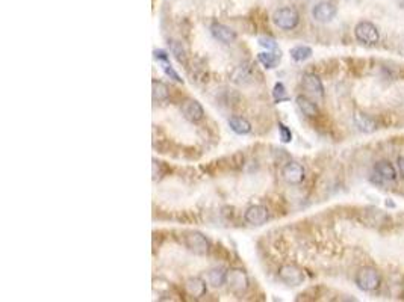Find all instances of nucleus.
<instances>
[{
	"label": "nucleus",
	"instance_id": "obj_17",
	"mask_svg": "<svg viewBox=\"0 0 404 302\" xmlns=\"http://www.w3.org/2000/svg\"><path fill=\"white\" fill-rule=\"evenodd\" d=\"M229 127L233 133L239 135V136H244V135H249L252 132V124L249 119L243 118V116H230L229 118Z\"/></svg>",
	"mask_w": 404,
	"mask_h": 302
},
{
	"label": "nucleus",
	"instance_id": "obj_16",
	"mask_svg": "<svg viewBox=\"0 0 404 302\" xmlns=\"http://www.w3.org/2000/svg\"><path fill=\"white\" fill-rule=\"evenodd\" d=\"M295 103H297V107L300 109V112L303 115H306L307 118H315V116L319 115V109H318L316 103L313 100H310L309 97H306V96H297Z\"/></svg>",
	"mask_w": 404,
	"mask_h": 302
},
{
	"label": "nucleus",
	"instance_id": "obj_9",
	"mask_svg": "<svg viewBox=\"0 0 404 302\" xmlns=\"http://www.w3.org/2000/svg\"><path fill=\"white\" fill-rule=\"evenodd\" d=\"M282 177L289 185H300V183H303L306 172H304V168L299 162H288L282 168Z\"/></svg>",
	"mask_w": 404,
	"mask_h": 302
},
{
	"label": "nucleus",
	"instance_id": "obj_4",
	"mask_svg": "<svg viewBox=\"0 0 404 302\" xmlns=\"http://www.w3.org/2000/svg\"><path fill=\"white\" fill-rule=\"evenodd\" d=\"M354 37L365 46H375L380 41V32L371 21H360L354 27Z\"/></svg>",
	"mask_w": 404,
	"mask_h": 302
},
{
	"label": "nucleus",
	"instance_id": "obj_22",
	"mask_svg": "<svg viewBox=\"0 0 404 302\" xmlns=\"http://www.w3.org/2000/svg\"><path fill=\"white\" fill-rule=\"evenodd\" d=\"M289 54L295 62H304L313 54V50L309 46H295L289 50Z\"/></svg>",
	"mask_w": 404,
	"mask_h": 302
},
{
	"label": "nucleus",
	"instance_id": "obj_20",
	"mask_svg": "<svg viewBox=\"0 0 404 302\" xmlns=\"http://www.w3.org/2000/svg\"><path fill=\"white\" fill-rule=\"evenodd\" d=\"M227 280V270L224 267H212L207 270V283L212 287H223Z\"/></svg>",
	"mask_w": 404,
	"mask_h": 302
},
{
	"label": "nucleus",
	"instance_id": "obj_2",
	"mask_svg": "<svg viewBox=\"0 0 404 302\" xmlns=\"http://www.w3.org/2000/svg\"><path fill=\"white\" fill-rule=\"evenodd\" d=\"M273 23L282 31H292L300 23V14L292 6H283L273 14Z\"/></svg>",
	"mask_w": 404,
	"mask_h": 302
},
{
	"label": "nucleus",
	"instance_id": "obj_27",
	"mask_svg": "<svg viewBox=\"0 0 404 302\" xmlns=\"http://www.w3.org/2000/svg\"><path fill=\"white\" fill-rule=\"evenodd\" d=\"M257 43H259V46H260V47H263L265 50H268V51L279 50L276 40H273V38H270V37H260V38L257 40Z\"/></svg>",
	"mask_w": 404,
	"mask_h": 302
},
{
	"label": "nucleus",
	"instance_id": "obj_25",
	"mask_svg": "<svg viewBox=\"0 0 404 302\" xmlns=\"http://www.w3.org/2000/svg\"><path fill=\"white\" fill-rule=\"evenodd\" d=\"M160 65H162V70H164V73L170 77V79H173V80H176V82H179V83H182L183 80L180 79V76L177 74V71L171 67V64H170V59H167V61H160Z\"/></svg>",
	"mask_w": 404,
	"mask_h": 302
},
{
	"label": "nucleus",
	"instance_id": "obj_11",
	"mask_svg": "<svg viewBox=\"0 0 404 302\" xmlns=\"http://www.w3.org/2000/svg\"><path fill=\"white\" fill-rule=\"evenodd\" d=\"M182 113L191 123H200L204 118V109L197 100H185L182 103Z\"/></svg>",
	"mask_w": 404,
	"mask_h": 302
},
{
	"label": "nucleus",
	"instance_id": "obj_28",
	"mask_svg": "<svg viewBox=\"0 0 404 302\" xmlns=\"http://www.w3.org/2000/svg\"><path fill=\"white\" fill-rule=\"evenodd\" d=\"M397 166H398V171H400L401 177H404V157L403 156H400V157H398V160H397Z\"/></svg>",
	"mask_w": 404,
	"mask_h": 302
},
{
	"label": "nucleus",
	"instance_id": "obj_8",
	"mask_svg": "<svg viewBox=\"0 0 404 302\" xmlns=\"http://www.w3.org/2000/svg\"><path fill=\"white\" fill-rule=\"evenodd\" d=\"M268 219H270V212L262 204H253L250 207H247L244 212V221L253 227H260L266 224Z\"/></svg>",
	"mask_w": 404,
	"mask_h": 302
},
{
	"label": "nucleus",
	"instance_id": "obj_14",
	"mask_svg": "<svg viewBox=\"0 0 404 302\" xmlns=\"http://www.w3.org/2000/svg\"><path fill=\"white\" fill-rule=\"evenodd\" d=\"M353 119L356 127H357L362 133H374V132L379 129L375 119H372L369 115H365V113H362V112H356Z\"/></svg>",
	"mask_w": 404,
	"mask_h": 302
},
{
	"label": "nucleus",
	"instance_id": "obj_7",
	"mask_svg": "<svg viewBox=\"0 0 404 302\" xmlns=\"http://www.w3.org/2000/svg\"><path fill=\"white\" fill-rule=\"evenodd\" d=\"M338 14V8L335 3L332 2H327V0H322V2H318L315 3V6L312 8V17L315 21L318 23H330Z\"/></svg>",
	"mask_w": 404,
	"mask_h": 302
},
{
	"label": "nucleus",
	"instance_id": "obj_18",
	"mask_svg": "<svg viewBox=\"0 0 404 302\" xmlns=\"http://www.w3.org/2000/svg\"><path fill=\"white\" fill-rule=\"evenodd\" d=\"M280 59H282V53H280V50H276V51H260L259 54H257V61L262 64V67L263 68H266V70H273V68H276L277 67V64L280 62Z\"/></svg>",
	"mask_w": 404,
	"mask_h": 302
},
{
	"label": "nucleus",
	"instance_id": "obj_29",
	"mask_svg": "<svg viewBox=\"0 0 404 302\" xmlns=\"http://www.w3.org/2000/svg\"><path fill=\"white\" fill-rule=\"evenodd\" d=\"M398 3H400V6H401V8H404V0H398Z\"/></svg>",
	"mask_w": 404,
	"mask_h": 302
},
{
	"label": "nucleus",
	"instance_id": "obj_12",
	"mask_svg": "<svg viewBox=\"0 0 404 302\" xmlns=\"http://www.w3.org/2000/svg\"><path fill=\"white\" fill-rule=\"evenodd\" d=\"M302 85H303V88L309 94H312L315 97H319V99L324 97V85H322L321 79L316 74L306 73L303 79H302Z\"/></svg>",
	"mask_w": 404,
	"mask_h": 302
},
{
	"label": "nucleus",
	"instance_id": "obj_19",
	"mask_svg": "<svg viewBox=\"0 0 404 302\" xmlns=\"http://www.w3.org/2000/svg\"><path fill=\"white\" fill-rule=\"evenodd\" d=\"M230 79H232V82L236 83V85H247V83L252 82L253 71L250 70V67H247V65H239V67H236V68L232 71Z\"/></svg>",
	"mask_w": 404,
	"mask_h": 302
},
{
	"label": "nucleus",
	"instance_id": "obj_21",
	"mask_svg": "<svg viewBox=\"0 0 404 302\" xmlns=\"http://www.w3.org/2000/svg\"><path fill=\"white\" fill-rule=\"evenodd\" d=\"M152 97L153 101H167L170 99V89L168 86L160 80L152 82Z\"/></svg>",
	"mask_w": 404,
	"mask_h": 302
},
{
	"label": "nucleus",
	"instance_id": "obj_6",
	"mask_svg": "<svg viewBox=\"0 0 404 302\" xmlns=\"http://www.w3.org/2000/svg\"><path fill=\"white\" fill-rule=\"evenodd\" d=\"M277 277L279 280L289 286V287H297V286H302L306 280L304 277V272L297 266V264H283L279 272H277Z\"/></svg>",
	"mask_w": 404,
	"mask_h": 302
},
{
	"label": "nucleus",
	"instance_id": "obj_23",
	"mask_svg": "<svg viewBox=\"0 0 404 302\" xmlns=\"http://www.w3.org/2000/svg\"><path fill=\"white\" fill-rule=\"evenodd\" d=\"M170 51L173 53V56L182 64H185L186 62V51H185V49L182 47V43H179V41H174V40H171L170 43Z\"/></svg>",
	"mask_w": 404,
	"mask_h": 302
},
{
	"label": "nucleus",
	"instance_id": "obj_15",
	"mask_svg": "<svg viewBox=\"0 0 404 302\" xmlns=\"http://www.w3.org/2000/svg\"><path fill=\"white\" fill-rule=\"evenodd\" d=\"M374 171L383 180H388V182L397 180V168L389 160H379L374 166Z\"/></svg>",
	"mask_w": 404,
	"mask_h": 302
},
{
	"label": "nucleus",
	"instance_id": "obj_26",
	"mask_svg": "<svg viewBox=\"0 0 404 302\" xmlns=\"http://www.w3.org/2000/svg\"><path fill=\"white\" fill-rule=\"evenodd\" d=\"M277 129H279L280 141H282L283 144H289V142L292 141V132H291V129H289L288 126H285L283 123H279Z\"/></svg>",
	"mask_w": 404,
	"mask_h": 302
},
{
	"label": "nucleus",
	"instance_id": "obj_1",
	"mask_svg": "<svg viewBox=\"0 0 404 302\" xmlns=\"http://www.w3.org/2000/svg\"><path fill=\"white\" fill-rule=\"evenodd\" d=\"M380 281H382V278H380L379 270L374 269V267H369V266L360 267L356 272V277H354V283L362 292H374V290H377L379 286H380Z\"/></svg>",
	"mask_w": 404,
	"mask_h": 302
},
{
	"label": "nucleus",
	"instance_id": "obj_5",
	"mask_svg": "<svg viewBox=\"0 0 404 302\" xmlns=\"http://www.w3.org/2000/svg\"><path fill=\"white\" fill-rule=\"evenodd\" d=\"M185 247L196 255H207L210 251V240L200 231H190L183 237Z\"/></svg>",
	"mask_w": 404,
	"mask_h": 302
},
{
	"label": "nucleus",
	"instance_id": "obj_10",
	"mask_svg": "<svg viewBox=\"0 0 404 302\" xmlns=\"http://www.w3.org/2000/svg\"><path fill=\"white\" fill-rule=\"evenodd\" d=\"M210 34L217 41H220L223 44H233L238 38L236 32L223 23H213L210 26Z\"/></svg>",
	"mask_w": 404,
	"mask_h": 302
},
{
	"label": "nucleus",
	"instance_id": "obj_24",
	"mask_svg": "<svg viewBox=\"0 0 404 302\" xmlns=\"http://www.w3.org/2000/svg\"><path fill=\"white\" fill-rule=\"evenodd\" d=\"M273 97H274V101H276V103L289 100V97H288V94H286V88H285L283 83L279 82V83L274 85V88H273Z\"/></svg>",
	"mask_w": 404,
	"mask_h": 302
},
{
	"label": "nucleus",
	"instance_id": "obj_13",
	"mask_svg": "<svg viewBox=\"0 0 404 302\" xmlns=\"http://www.w3.org/2000/svg\"><path fill=\"white\" fill-rule=\"evenodd\" d=\"M185 290L194 299H200L207 293V286H206V281L200 277H190L185 281Z\"/></svg>",
	"mask_w": 404,
	"mask_h": 302
},
{
	"label": "nucleus",
	"instance_id": "obj_3",
	"mask_svg": "<svg viewBox=\"0 0 404 302\" xmlns=\"http://www.w3.org/2000/svg\"><path fill=\"white\" fill-rule=\"evenodd\" d=\"M226 286L235 295L246 293L247 289H249V286H250V280H249L247 272L244 269H241V267H232V269H229L227 270Z\"/></svg>",
	"mask_w": 404,
	"mask_h": 302
}]
</instances>
